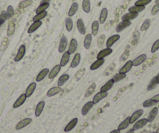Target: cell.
<instances>
[{
	"mask_svg": "<svg viewBox=\"0 0 159 133\" xmlns=\"http://www.w3.org/2000/svg\"><path fill=\"white\" fill-rule=\"evenodd\" d=\"M73 27V19H71L70 17H67L66 19V28L68 32H70L72 31Z\"/></svg>",
	"mask_w": 159,
	"mask_h": 133,
	"instance_id": "40",
	"label": "cell"
},
{
	"mask_svg": "<svg viewBox=\"0 0 159 133\" xmlns=\"http://www.w3.org/2000/svg\"><path fill=\"white\" fill-rule=\"evenodd\" d=\"M6 15H7V19H10L14 14V9L12 6H9L6 9Z\"/></svg>",
	"mask_w": 159,
	"mask_h": 133,
	"instance_id": "49",
	"label": "cell"
},
{
	"mask_svg": "<svg viewBox=\"0 0 159 133\" xmlns=\"http://www.w3.org/2000/svg\"><path fill=\"white\" fill-rule=\"evenodd\" d=\"M37 87V83H31L29 86H28V88L26 90L25 94L27 97H30L31 95L33 94V93L35 90V89Z\"/></svg>",
	"mask_w": 159,
	"mask_h": 133,
	"instance_id": "25",
	"label": "cell"
},
{
	"mask_svg": "<svg viewBox=\"0 0 159 133\" xmlns=\"http://www.w3.org/2000/svg\"><path fill=\"white\" fill-rule=\"evenodd\" d=\"M108 96V92H105V91H100L98 92V94H96L95 96L93 98V103L94 104H98V102H100L101 100H103L104 98H105L106 97Z\"/></svg>",
	"mask_w": 159,
	"mask_h": 133,
	"instance_id": "4",
	"label": "cell"
},
{
	"mask_svg": "<svg viewBox=\"0 0 159 133\" xmlns=\"http://www.w3.org/2000/svg\"><path fill=\"white\" fill-rule=\"evenodd\" d=\"M91 42H92V34L91 33H87L84 38V48L88 50L91 47Z\"/></svg>",
	"mask_w": 159,
	"mask_h": 133,
	"instance_id": "22",
	"label": "cell"
},
{
	"mask_svg": "<svg viewBox=\"0 0 159 133\" xmlns=\"http://www.w3.org/2000/svg\"><path fill=\"white\" fill-rule=\"evenodd\" d=\"M105 63V58H101V59H97L96 61H94L91 65L90 67V70H98V68H100L103 64Z\"/></svg>",
	"mask_w": 159,
	"mask_h": 133,
	"instance_id": "17",
	"label": "cell"
},
{
	"mask_svg": "<svg viewBox=\"0 0 159 133\" xmlns=\"http://www.w3.org/2000/svg\"><path fill=\"white\" fill-rule=\"evenodd\" d=\"M137 17H138V13H129V12L128 13L124 14L123 17H122V20H124V21H130V20L136 19Z\"/></svg>",
	"mask_w": 159,
	"mask_h": 133,
	"instance_id": "27",
	"label": "cell"
},
{
	"mask_svg": "<svg viewBox=\"0 0 159 133\" xmlns=\"http://www.w3.org/2000/svg\"><path fill=\"white\" fill-rule=\"evenodd\" d=\"M158 109H159V106H158Z\"/></svg>",
	"mask_w": 159,
	"mask_h": 133,
	"instance_id": "63",
	"label": "cell"
},
{
	"mask_svg": "<svg viewBox=\"0 0 159 133\" xmlns=\"http://www.w3.org/2000/svg\"><path fill=\"white\" fill-rule=\"evenodd\" d=\"M156 104L157 102L154 101V100H152L151 99H149V100H145L144 102L143 103V107H144V108H150L151 106L155 105Z\"/></svg>",
	"mask_w": 159,
	"mask_h": 133,
	"instance_id": "48",
	"label": "cell"
},
{
	"mask_svg": "<svg viewBox=\"0 0 159 133\" xmlns=\"http://www.w3.org/2000/svg\"><path fill=\"white\" fill-rule=\"evenodd\" d=\"M77 123H78V118H73V119L71 120V121L67 124L66 126L64 128L65 132H70V131L73 130V128L76 126Z\"/></svg>",
	"mask_w": 159,
	"mask_h": 133,
	"instance_id": "8",
	"label": "cell"
},
{
	"mask_svg": "<svg viewBox=\"0 0 159 133\" xmlns=\"http://www.w3.org/2000/svg\"><path fill=\"white\" fill-rule=\"evenodd\" d=\"M80 62H81V55H80V53H76L73 57V61L70 64V66L71 68H76V67L78 66Z\"/></svg>",
	"mask_w": 159,
	"mask_h": 133,
	"instance_id": "31",
	"label": "cell"
},
{
	"mask_svg": "<svg viewBox=\"0 0 159 133\" xmlns=\"http://www.w3.org/2000/svg\"><path fill=\"white\" fill-rule=\"evenodd\" d=\"M157 85H158V83H157L156 79H155V77H154L151 80V82L149 83V84H148V90H154L156 87Z\"/></svg>",
	"mask_w": 159,
	"mask_h": 133,
	"instance_id": "46",
	"label": "cell"
},
{
	"mask_svg": "<svg viewBox=\"0 0 159 133\" xmlns=\"http://www.w3.org/2000/svg\"><path fill=\"white\" fill-rule=\"evenodd\" d=\"M158 114V108H154L151 111L150 113L148 114V122H152L155 119V118L157 117Z\"/></svg>",
	"mask_w": 159,
	"mask_h": 133,
	"instance_id": "24",
	"label": "cell"
},
{
	"mask_svg": "<svg viewBox=\"0 0 159 133\" xmlns=\"http://www.w3.org/2000/svg\"><path fill=\"white\" fill-rule=\"evenodd\" d=\"M130 25H131L130 21H124V20H123L122 22H120L118 24L117 27H116V29H115V31H116L117 33H120L121 31H123V30H125V29H126L127 27H129Z\"/></svg>",
	"mask_w": 159,
	"mask_h": 133,
	"instance_id": "12",
	"label": "cell"
},
{
	"mask_svg": "<svg viewBox=\"0 0 159 133\" xmlns=\"http://www.w3.org/2000/svg\"><path fill=\"white\" fill-rule=\"evenodd\" d=\"M50 1L51 0H42V2H41V4H42V3H49Z\"/></svg>",
	"mask_w": 159,
	"mask_h": 133,
	"instance_id": "56",
	"label": "cell"
},
{
	"mask_svg": "<svg viewBox=\"0 0 159 133\" xmlns=\"http://www.w3.org/2000/svg\"><path fill=\"white\" fill-rule=\"evenodd\" d=\"M156 133H159V128H158L156 130Z\"/></svg>",
	"mask_w": 159,
	"mask_h": 133,
	"instance_id": "60",
	"label": "cell"
},
{
	"mask_svg": "<svg viewBox=\"0 0 159 133\" xmlns=\"http://www.w3.org/2000/svg\"><path fill=\"white\" fill-rule=\"evenodd\" d=\"M47 11H43L42 13H37L33 18V21L35 22V21H42V19H44L46 16H47Z\"/></svg>",
	"mask_w": 159,
	"mask_h": 133,
	"instance_id": "37",
	"label": "cell"
},
{
	"mask_svg": "<svg viewBox=\"0 0 159 133\" xmlns=\"http://www.w3.org/2000/svg\"><path fill=\"white\" fill-rule=\"evenodd\" d=\"M27 98L28 97H27L25 94H23L20 95V97H18V99L13 104V108H20V106H22L26 101V100H27Z\"/></svg>",
	"mask_w": 159,
	"mask_h": 133,
	"instance_id": "10",
	"label": "cell"
},
{
	"mask_svg": "<svg viewBox=\"0 0 159 133\" xmlns=\"http://www.w3.org/2000/svg\"><path fill=\"white\" fill-rule=\"evenodd\" d=\"M7 19V15L6 11H3L0 14V26L3 25L4 23L6 22Z\"/></svg>",
	"mask_w": 159,
	"mask_h": 133,
	"instance_id": "50",
	"label": "cell"
},
{
	"mask_svg": "<svg viewBox=\"0 0 159 133\" xmlns=\"http://www.w3.org/2000/svg\"><path fill=\"white\" fill-rule=\"evenodd\" d=\"M45 101H40L36 106V109H35V116L36 117H39L41 114H42V111L44 110V108H45Z\"/></svg>",
	"mask_w": 159,
	"mask_h": 133,
	"instance_id": "23",
	"label": "cell"
},
{
	"mask_svg": "<svg viewBox=\"0 0 159 133\" xmlns=\"http://www.w3.org/2000/svg\"><path fill=\"white\" fill-rule=\"evenodd\" d=\"M82 7L86 13H89L91 11V1L90 0H83Z\"/></svg>",
	"mask_w": 159,
	"mask_h": 133,
	"instance_id": "39",
	"label": "cell"
},
{
	"mask_svg": "<svg viewBox=\"0 0 159 133\" xmlns=\"http://www.w3.org/2000/svg\"><path fill=\"white\" fill-rule=\"evenodd\" d=\"M145 9V6H131L129 8V13H139L140 12L144 11Z\"/></svg>",
	"mask_w": 159,
	"mask_h": 133,
	"instance_id": "34",
	"label": "cell"
},
{
	"mask_svg": "<svg viewBox=\"0 0 159 133\" xmlns=\"http://www.w3.org/2000/svg\"><path fill=\"white\" fill-rule=\"evenodd\" d=\"M150 133H156V132H150Z\"/></svg>",
	"mask_w": 159,
	"mask_h": 133,
	"instance_id": "61",
	"label": "cell"
},
{
	"mask_svg": "<svg viewBox=\"0 0 159 133\" xmlns=\"http://www.w3.org/2000/svg\"><path fill=\"white\" fill-rule=\"evenodd\" d=\"M120 39V35L119 34H115V35H112L109 37L107 41H106V47L108 48H111L112 45L115 43L116 41H118Z\"/></svg>",
	"mask_w": 159,
	"mask_h": 133,
	"instance_id": "6",
	"label": "cell"
},
{
	"mask_svg": "<svg viewBox=\"0 0 159 133\" xmlns=\"http://www.w3.org/2000/svg\"><path fill=\"white\" fill-rule=\"evenodd\" d=\"M42 25V21H35V22H34L30 26V27L28 28V33H34V31H36Z\"/></svg>",
	"mask_w": 159,
	"mask_h": 133,
	"instance_id": "21",
	"label": "cell"
},
{
	"mask_svg": "<svg viewBox=\"0 0 159 133\" xmlns=\"http://www.w3.org/2000/svg\"><path fill=\"white\" fill-rule=\"evenodd\" d=\"M77 46H78L77 41L75 38H73L71 40V41H70V46H69V48H68L67 51L69 52L70 55H73V53L75 52L76 49H77Z\"/></svg>",
	"mask_w": 159,
	"mask_h": 133,
	"instance_id": "11",
	"label": "cell"
},
{
	"mask_svg": "<svg viewBox=\"0 0 159 133\" xmlns=\"http://www.w3.org/2000/svg\"><path fill=\"white\" fill-rule=\"evenodd\" d=\"M159 12V4H155L153 6V8L151 9V15L154 16L155 14H157Z\"/></svg>",
	"mask_w": 159,
	"mask_h": 133,
	"instance_id": "52",
	"label": "cell"
},
{
	"mask_svg": "<svg viewBox=\"0 0 159 133\" xmlns=\"http://www.w3.org/2000/svg\"><path fill=\"white\" fill-rule=\"evenodd\" d=\"M32 122V119L31 118H24V119L21 120L20 122L17 123V125H16V130L19 131L20 129H22L23 128H25L26 126H28V125H30Z\"/></svg>",
	"mask_w": 159,
	"mask_h": 133,
	"instance_id": "2",
	"label": "cell"
},
{
	"mask_svg": "<svg viewBox=\"0 0 159 133\" xmlns=\"http://www.w3.org/2000/svg\"><path fill=\"white\" fill-rule=\"evenodd\" d=\"M62 89L60 86H55V87H52L51 89L48 90V91L47 92V96L48 97H53L55 95L58 94L59 93H61Z\"/></svg>",
	"mask_w": 159,
	"mask_h": 133,
	"instance_id": "19",
	"label": "cell"
},
{
	"mask_svg": "<svg viewBox=\"0 0 159 133\" xmlns=\"http://www.w3.org/2000/svg\"><path fill=\"white\" fill-rule=\"evenodd\" d=\"M78 8H79L78 3L74 2V3L71 5V6H70V10H69V12H68V16H69L70 17H73V16L76 14V13L77 12V10H78Z\"/></svg>",
	"mask_w": 159,
	"mask_h": 133,
	"instance_id": "29",
	"label": "cell"
},
{
	"mask_svg": "<svg viewBox=\"0 0 159 133\" xmlns=\"http://www.w3.org/2000/svg\"><path fill=\"white\" fill-rule=\"evenodd\" d=\"M107 17H108V9L106 8H103L101 11L100 17H99V23L101 24L105 23L107 19Z\"/></svg>",
	"mask_w": 159,
	"mask_h": 133,
	"instance_id": "28",
	"label": "cell"
},
{
	"mask_svg": "<svg viewBox=\"0 0 159 133\" xmlns=\"http://www.w3.org/2000/svg\"><path fill=\"white\" fill-rule=\"evenodd\" d=\"M94 106V103L93 101H88L87 103H86L84 105L82 110H81V114L82 115H86L89 113V111L91 110V108H93Z\"/></svg>",
	"mask_w": 159,
	"mask_h": 133,
	"instance_id": "15",
	"label": "cell"
},
{
	"mask_svg": "<svg viewBox=\"0 0 159 133\" xmlns=\"http://www.w3.org/2000/svg\"><path fill=\"white\" fill-rule=\"evenodd\" d=\"M25 53H26V46L24 44H22V45H20V47H19V49H18V51H17V54L16 57L14 58V61L17 62V61H20L23 58V56L25 55Z\"/></svg>",
	"mask_w": 159,
	"mask_h": 133,
	"instance_id": "1",
	"label": "cell"
},
{
	"mask_svg": "<svg viewBox=\"0 0 159 133\" xmlns=\"http://www.w3.org/2000/svg\"><path fill=\"white\" fill-rule=\"evenodd\" d=\"M70 79V75L68 74H63L60 77H59V80H58V86H60L61 87L62 86H63L65 83H66L67 80Z\"/></svg>",
	"mask_w": 159,
	"mask_h": 133,
	"instance_id": "36",
	"label": "cell"
},
{
	"mask_svg": "<svg viewBox=\"0 0 159 133\" xmlns=\"http://www.w3.org/2000/svg\"><path fill=\"white\" fill-rule=\"evenodd\" d=\"M112 53V48H108L106 47L103 50H101V51L98 52V54L97 55V59H101V58H105L106 56L109 55L110 54Z\"/></svg>",
	"mask_w": 159,
	"mask_h": 133,
	"instance_id": "14",
	"label": "cell"
},
{
	"mask_svg": "<svg viewBox=\"0 0 159 133\" xmlns=\"http://www.w3.org/2000/svg\"><path fill=\"white\" fill-rule=\"evenodd\" d=\"M151 3V0H137L135 3V6H145Z\"/></svg>",
	"mask_w": 159,
	"mask_h": 133,
	"instance_id": "47",
	"label": "cell"
},
{
	"mask_svg": "<svg viewBox=\"0 0 159 133\" xmlns=\"http://www.w3.org/2000/svg\"><path fill=\"white\" fill-rule=\"evenodd\" d=\"M67 45H68V40H67L66 37L62 36L60 39V41H59V52L62 53L64 52L66 49Z\"/></svg>",
	"mask_w": 159,
	"mask_h": 133,
	"instance_id": "3",
	"label": "cell"
},
{
	"mask_svg": "<svg viewBox=\"0 0 159 133\" xmlns=\"http://www.w3.org/2000/svg\"><path fill=\"white\" fill-rule=\"evenodd\" d=\"M105 38V35H101V36L99 37L98 41V44L99 47H101L102 46V44H103V42H104V39Z\"/></svg>",
	"mask_w": 159,
	"mask_h": 133,
	"instance_id": "53",
	"label": "cell"
},
{
	"mask_svg": "<svg viewBox=\"0 0 159 133\" xmlns=\"http://www.w3.org/2000/svg\"><path fill=\"white\" fill-rule=\"evenodd\" d=\"M151 100H154V101H155V102H159V94H158L155 95V96H154L152 98H151Z\"/></svg>",
	"mask_w": 159,
	"mask_h": 133,
	"instance_id": "54",
	"label": "cell"
},
{
	"mask_svg": "<svg viewBox=\"0 0 159 133\" xmlns=\"http://www.w3.org/2000/svg\"><path fill=\"white\" fill-rule=\"evenodd\" d=\"M146 59H147V55H146L145 54L140 55L137 57L134 60L132 61H133V66H139V65H140L141 64L144 63L146 61Z\"/></svg>",
	"mask_w": 159,
	"mask_h": 133,
	"instance_id": "7",
	"label": "cell"
},
{
	"mask_svg": "<svg viewBox=\"0 0 159 133\" xmlns=\"http://www.w3.org/2000/svg\"><path fill=\"white\" fill-rule=\"evenodd\" d=\"M134 129H133V128H132V129H130V130L128 132V133H134Z\"/></svg>",
	"mask_w": 159,
	"mask_h": 133,
	"instance_id": "58",
	"label": "cell"
},
{
	"mask_svg": "<svg viewBox=\"0 0 159 133\" xmlns=\"http://www.w3.org/2000/svg\"><path fill=\"white\" fill-rule=\"evenodd\" d=\"M129 124H130V117H127L126 119L123 120V122L120 123V125L118 127V129H119L120 131L124 130L126 128H128Z\"/></svg>",
	"mask_w": 159,
	"mask_h": 133,
	"instance_id": "32",
	"label": "cell"
},
{
	"mask_svg": "<svg viewBox=\"0 0 159 133\" xmlns=\"http://www.w3.org/2000/svg\"><path fill=\"white\" fill-rule=\"evenodd\" d=\"M9 44V39L7 37H4L3 41L1 43V45H0V51H5L7 49V47H8Z\"/></svg>",
	"mask_w": 159,
	"mask_h": 133,
	"instance_id": "41",
	"label": "cell"
},
{
	"mask_svg": "<svg viewBox=\"0 0 159 133\" xmlns=\"http://www.w3.org/2000/svg\"><path fill=\"white\" fill-rule=\"evenodd\" d=\"M155 3L156 4H159V0H155Z\"/></svg>",
	"mask_w": 159,
	"mask_h": 133,
	"instance_id": "59",
	"label": "cell"
},
{
	"mask_svg": "<svg viewBox=\"0 0 159 133\" xmlns=\"http://www.w3.org/2000/svg\"><path fill=\"white\" fill-rule=\"evenodd\" d=\"M150 24H151V20L149 19H146L144 20V22L143 23V24L140 27V31H145L148 30L149 27H150Z\"/></svg>",
	"mask_w": 159,
	"mask_h": 133,
	"instance_id": "45",
	"label": "cell"
},
{
	"mask_svg": "<svg viewBox=\"0 0 159 133\" xmlns=\"http://www.w3.org/2000/svg\"><path fill=\"white\" fill-rule=\"evenodd\" d=\"M144 114V111L142 109H139L135 112H134V114L130 116V124H134V122H137V120H138L142 116V114Z\"/></svg>",
	"mask_w": 159,
	"mask_h": 133,
	"instance_id": "13",
	"label": "cell"
},
{
	"mask_svg": "<svg viewBox=\"0 0 159 133\" xmlns=\"http://www.w3.org/2000/svg\"><path fill=\"white\" fill-rule=\"evenodd\" d=\"M61 68L62 67L60 65H55V67H53L52 70L49 72L48 78L50 80H52L54 78H56L57 76V75L59 73V72L61 71Z\"/></svg>",
	"mask_w": 159,
	"mask_h": 133,
	"instance_id": "9",
	"label": "cell"
},
{
	"mask_svg": "<svg viewBox=\"0 0 159 133\" xmlns=\"http://www.w3.org/2000/svg\"><path fill=\"white\" fill-rule=\"evenodd\" d=\"M110 133H120L119 129H115V130H112Z\"/></svg>",
	"mask_w": 159,
	"mask_h": 133,
	"instance_id": "55",
	"label": "cell"
},
{
	"mask_svg": "<svg viewBox=\"0 0 159 133\" xmlns=\"http://www.w3.org/2000/svg\"><path fill=\"white\" fill-rule=\"evenodd\" d=\"M154 77H155V79H156V81H157V83H158V84H159V73L156 76H154Z\"/></svg>",
	"mask_w": 159,
	"mask_h": 133,
	"instance_id": "57",
	"label": "cell"
},
{
	"mask_svg": "<svg viewBox=\"0 0 159 133\" xmlns=\"http://www.w3.org/2000/svg\"><path fill=\"white\" fill-rule=\"evenodd\" d=\"M15 29H16V25L13 21H10L9 23L8 29H7V37H11L15 32Z\"/></svg>",
	"mask_w": 159,
	"mask_h": 133,
	"instance_id": "35",
	"label": "cell"
},
{
	"mask_svg": "<svg viewBox=\"0 0 159 133\" xmlns=\"http://www.w3.org/2000/svg\"><path fill=\"white\" fill-rule=\"evenodd\" d=\"M76 27H77V29H78L79 32L81 33V34H85L86 33V27H85V24H84V21L82 19H78L77 22H76Z\"/></svg>",
	"mask_w": 159,
	"mask_h": 133,
	"instance_id": "20",
	"label": "cell"
},
{
	"mask_svg": "<svg viewBox=\"0 0 159 133\" xmlns=\"http://www.w3.org/2000/svg\"><path fill=\"white\" fill-rule=\"evenodd\" d=\"M148 118H142V119L138 120L136 122H134V127H133V129L134 131L138 130L140 128H142L144 126H145L147 124H148Z\"/></svg>",
	"mask_w": 159,
	"mask_h": 133,
	"instance_id": "5",
	"label": "cell"
},
{
	"mask_svg": "<svg viewBox=\"0 0 159 133\" xmlns=\"http://www.w3.org/2000/svg\"><path fill=\"white\" fill-rule=\"evenodd\" d=\"M73 1H76V0H73Z\"/></svg>",
	"mask_w": 159,
	"mask_h": 133,
	"instance_id": "62",
	"label": "cell"
},
{
	"mask_svg": "<svg viewBox=\"0 0 159 133\" xmlns=\"http://www.w3.org/2000/svg\"><path fill=\"white\" fill-rule=\"evenodd\" d=\"M114 80L111 79V80H109L107 83H105V85L101 87V91H105V92H108L109 90H110L112 88V86L114 85Z\"/></svg>",
	"mask_w": 159,
	"mask_h": 133,
	"instance_id": "26",
	"label": "cell"
},
{
	"mask_svg": "<svg viewBox=\"0 0 159 133\" xmlns=\"http://www.w3.org/2000/svg\"><path fill=\"white\" fill-rule=\"evenodd\" d=\"M159 49V39H158L156 41L154 42L151 47V53L156 52Z\"/></svg>",
	"mask_w": 159,
	"mask_h": 133,
	"instance_id": "51",
	"label": "cell"
},
{
	"mask_svg": "<svg viewBox=\"0 0 159 133\" xmlns=\"http://www.w3.org/2000/svg\"><path fill=\"white\" fill-rule=\"evenodd\" d=\"M95 89H96V83H93L86 90L85 94H84V97L87 98V97H89L91 95H92L93 93L95 91Z\"/></svg>",
	"mask_w": 159,
	"mask_h": 133,
	"instance_id": "38",
	"label": "cell"
},
{
	"mask_svg": "<svg viewBox=\"0 0 159 133\" xmlns=\"http://www.w3.org/2000/svg\"><path fill=\"white\" fill-rule=\"evenodd\" d=\"M132 67H133V61L129 60V61H126V63L124 64V65L120 69L119 72L126 74L127 72H129L131 70Z\"/></svg>",
	"mask_w": 159,
	"mask_h": 133,
	"instance_id": "18",
	"label": "cell"
},
{
	"mask_svg": "<svg viewBox=\"0 0 159 133\" xmlns=\"http://www.w3.org/2000/svg\"><path fill=\"white\" fill-rule=\"evenodd\" d=\"M48 7H49V3H42V4H40V6L36 9V14L42 13L43 11H45Z\"/></svg>",
	"mask_w": 159,
	"mask_h": 133,
	"instance_id": "44",
	"label": "cell"
},
{
	"mask_svg": "<svg viewBox=\"0 0 159 133\" xmlns=\"http://www.w3.org/2000/svg\"><path fill=\"white\" fill-rule=\"evenodd\" d=\"M49 72V70L48 69H44L43 70H42L41 72L38 74L36 77V81L37 82H41L45 78V76H47V75Z\"/></svg>",
	"mask_w": 159,
	"mask_h": 133,
	"instance_id": "30",
	"label": "cell"
},
{
	"mask_svg": "<svg viewBox=\"0 0 159 133\" xmlns=\"http://www.w3.org/2000/svg\"><path fill=\"white\" fill-rule=\"evenodd\" d=\"M126 77V74H125V73H121V72H119V73L115 74V75L113 76L112 80H114L115 83H118V82H119V81H121L122 80H123V79H125Z\"/></svg>",
	"mask_w": 159,
	"mask_h": 133,
	"instance_id": "42",
	"label": "cell"
},
{
	"mask_svg": "<svg viewBox=\"0 0 159 133\" xmlns=\"http://www.w3.org/2000/svg\"><path fill=\"white\" fill-rule=\"evenodd\" d=\"M32 3H33L32 0H23L22 2H20V4H19V8L25 9L32 5Z\"/></svg>",
	"mask_w": 159,
	"mask_h": 133,
	"instance_id": "43",
	"label": "cell"
},
{
	"mask_svg": "<svg viewBox=\"0 0 159 133\" xmlns=\"http://www.w3.org/2000/svg\"><path fill=\"white\" fill-rule=\"evenodd\" d=\"M70 55L68 51H64L63 52V55L62 56L61 60H60V64H59L61 65V67H64L66 65L67 63L70 61Z\"/></svg>",
	"mask_w": 159,
	"mask_h": 133,
	"instance_id": "16",
	"label": "cell"
},
{
	"mask_svg": "<svg viewBox=\"0 0 159 133\" xmlns=\"http://www.w3.org/2000/svg\"><path fill=\"white\" fill-rule=\"evenodd\" d=\"M99 24L100 23L98 22V20H95L92 23V25H91V32H92L93 36H96L98 34V32L99 31Z\"/></svg>",
	"mask_w": 159,
	"mask_h": 133,
	"instance_id": "33",
	"label": "cell"
}]
</instances>
